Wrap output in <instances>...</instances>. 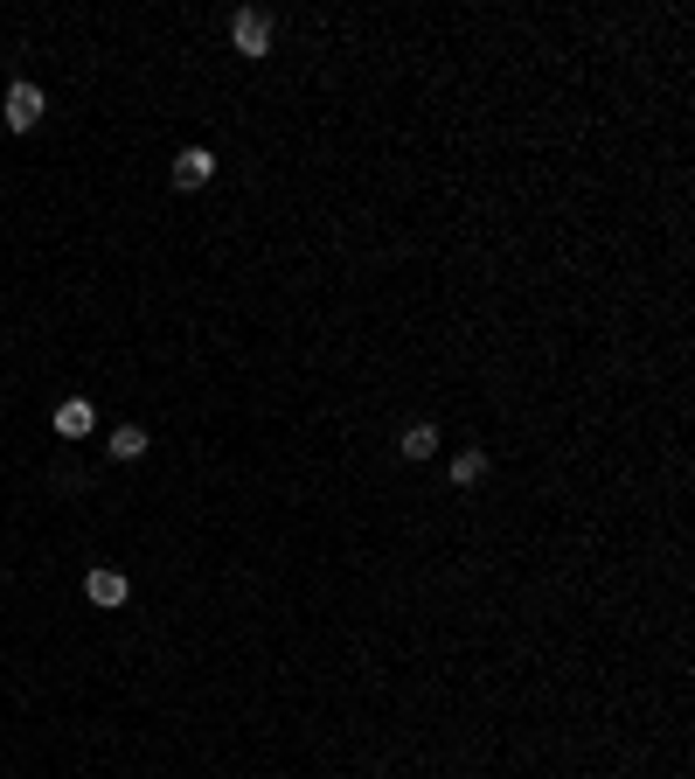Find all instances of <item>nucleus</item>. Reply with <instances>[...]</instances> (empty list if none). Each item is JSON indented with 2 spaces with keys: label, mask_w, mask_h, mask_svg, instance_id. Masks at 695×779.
Listing matches in <instances>:
<instances>
[{
  "label": "nucleus",
  "mask_w": 695,
  "mask_h": 779,
  "mask_svg": "<svg viewBox=\"0 0 695 779\" xmlns=\"http://www.w3.org/2000/svg\"><path fill=\"white\" fill-rule=\"evenodd\" d=\"M84 599H91V606H126V578H119V571H91V578H84Z\"/></svg>",
  "instance_id": "20e7f679"
},
{
  "label": "nucleus",
  "mask_w": 695,
  "mask_h": 779,
  "mask_svg": "<svg viewBox=\"0 0 695 779\" xmlns=\"http://www.w3.org/2000/svg\"><path fill=\"white\" fill-rule=\"evenodd\" d=\"M0 119H7V133H35V126H42V91H35V84H14Z\"/></svg>",
  "instance_id": "f03ea898"
},
{
  "label": "nucleus",
  "mask_w": 695,
  "mask_h": 779,
  "mask_svg": "<svg viewBox=\"0 0 695 779\" xmlns=\"http://www.w3.org/2000/svg\"><path fill=\"white\" fill-rule=\"evenodd\" d=\"M105 453H112V460H139V453H146V432H139V425H119V432L105 439Z\"/></svg>",
  "instance_id": "423d86ee"
},
{
  "label": "nucleus",
  "mask_w": 695,
  "mask_h": 779,
  "mask_svg": "<svg viewBox=\"0 0 695 779\" xmlns=\"http://www.w3.org/2000/svg\"><path fill=\"white\" fill-rule=\"evenodd\" d=\"M91 425H98V418H91V404H84V397H70V404L56 411V432H63V439H91Z\"/></svg>",
  "instance_id": "39448f33"
},
{
  "label": "nucleus",
  "mask_w": 695,
  "mask_h": 779,
  "mask_svg": "<svg viewBox=\"0 0 695 779\" xmlns=\"http://www.w3.org/2000/svg\"><path fill=\"white\" fill-rule=\"evenodd\" d=\"M480 473H487V453H480V446H466V453L452 460V480H459V487H473Z\"/></svg>",
  "instance_id": "6e6552de"
},
{
  "label": "nucleus",
  "mask_w": 695,
  "mask_h": 779,
  "mask_svg": "<svg viewBox=\"0 0 695 779\" xmlns=\"http://www.w3.org/2000/svg\"><path fill=\"white\" fill-rule=\"evenodd\" d=\"M397 453H404V460H431V453H438V432H431V425H411Z\"/></svg>",
  "instance_id": "0eeeda50"
},
{
  "label": "nucleus",
  "mask_w": 695,
  "mask_h": 779,
  "mask_svg": "<svg viewBox=\"0 0 695 779\" xmlns=\"http://www.w3.org/2000/svg\"><path fill=\"white\" fill-rule=\"evenodd\" d=\"M230 42H237V56H265V49H272V21H265L258 7H244V14L230 21Z\"/></svg>",
  "instance_id": "f257e3e1"
},
{
  "label": "nucleus",
  "mask_w": 695,
  "mask_h": 779,
  "mask_svg": "<svg viewBox=\"0 0 695 779\" xmlns=\"http://www.w3.org/2000/svg\"><path fill=\"white\" fill-rule=\"evenodd\" d=\"M209 174H216V154H209V147H181V154H174V181H181V188H202Z\"/></svg>",
  "instance_id": "7ed1b4c3"
}]
</instances>
